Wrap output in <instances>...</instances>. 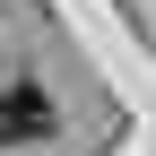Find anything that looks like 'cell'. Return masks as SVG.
I'll use <instances>...</instances> for the list:
<instances>
[{"label":"cell","instance_id":"obj_1","mask_svg":"<svg viewBox=\"0 0 156 156\" xmlns=\"http://www.w3.org/2000/svg\"><path fill=\"white\" fill-rule=\"evenodd\" d=\"M44 130H52V104L35 87H9L0 95V139H44Z\"/></svg>","mask_w":156,"mask_h":156}]
</instances>
